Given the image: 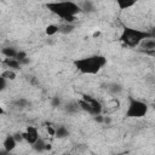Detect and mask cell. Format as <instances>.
<instances>
[{
	"label": "cell",
	"mask_w": 155,
	"mask_h": 155,
	"mask_svg": "<svg viewBox=\"0 0 155 155\" xmlns=\"http://www.w3.org/2000/svg\"><path fill=\"white\" fill-rule=\"evenodd\" d=\"M47 8L61 17L65 23H74L76 19V15L81 12V8L79 4L73 1H56V2H48Z\"/></svg>",
	"instance_id": "obj_1"
},
{
	"label": "cell",
	"mask_w": 155,
	"mask_h": 155,
	"mask_svg": "<svg viewBox=\"0 0 155 155\" xmlns=\"http://www.w3.org/2000/svg\"><path fill=\"white\" fill-rule=\"evenodd\" d=\"M107 64V58L102 54H92L74 61V67L82 74H97Z\"/></svg>",
	"instance_id": "obj_2"
},
{
	"label": "cell",
	"mask_w": 155,
	"mask_h": 155,
	"mask_svg": "<svg viewBox=\"0 0 155 155\" xmlns=\"http://www.w3.org/2000/svg\"><path fill=\"white\" fill-rule=\"evenodd\" d=\"M147 39H151L148 30H140L131 27H124L122 33L120 35V41L127 47L139 46Z\"/></svg>",
	"instance_id": "obj_3"
},
{
	"label": "cell",
	"mask_w": 155,
	"mask_h": 155,
	"mask_svg": "<svg viewBox=\"0 0 155 155\" xmlns=\"http://www.w3.org/2000/svg\"><path fill=\"white\" fill-rule=\"evenodd\" d=\"M148 104L140 99L130 97L128 98V107L126 110L125 116L128 119H140L147 115L148 113Z\"/></svg>",
	"instance_id": "obj_4"
},
{
	"label": "cell",
	"mask_w": 155,
	"mask_h": 155,
	"mask_svg": "<svg viewBox=\"0 0 155 155\" xmlns=\"http://www.w3.org/2000/svg\"><path fill=\"white\" fill-rule=\"evenodd\" d=\"M82 98L90 104V115H93V116H97V115H101L102 114V110H103V107L99 101H97L96 98L91 97V96H82Z\"/></svg>",
	"instance_id": "obj_5"
},
{
	"label": "cell",
	"mask_w": 155,
	"mask_h": 155,
	"mask_svg": "<svg viewBox=\"0 0 155 155\" xmlns=\"http://www.w3.org/2000/svg\"><path fill=\"white\" fill-rule=\"evenodd\" d=\"M22 133H23L24 140H25L28 144H30V145H33V144L40 138V137H39V132H38V128L34 127V126H28L27 130H25V132H22Z\"/></svg>",
	"instance_id": "obj_6"
},
{
	"label": "cell",
	"mask_w": 155,
	"mask_h": 155,
	"mask_svg": "<svg viewBox=\"0 0 155 155\" xmlns=\"http://www.w3.org/2000/svg\"><path fill=\"white\" fill-rule=\"evenodd\" d=\"M16 145H17V142H16L13 134H7V136L5 137V139H4V142H2V148H4L6 151L11 153L12 150H15Z\"/></svg>",
	"instance_id": "obj_7"
},
{
	"label": "cell",
	"mask_w": 155,
	"mask_h": 155,
	"mask_svg": "<svg viewBox=\"0 0 155 155\" xmlns=\"http://www.w3.org/2000/svg\"><path fill=\"white\" fill-rule=\"evenodd\" d=\"M31 148H33V150L36 151V153H44V151L50 150V149H51V145L47 144L42 138H39V139L31 145Z\"/></svg>",
	"instance_id": "obj_8"
},
{
	"label": "cell",
	"mask_w": 155,
	"mask_h": 155,
	"mask_svg": "<svg viewBox=\"0 0 155 155\" xmlns=\"http://www.w3.org/2000/svg\"><path fill=\"white\" fill-rule=\"evenodd\" d=\"M2 64H5L11 70H17V69H19L22 67L21 63H19V61L16 59V58H5L2 61Z\"/></svg>",
	"instance_id": "obj_9"
},
{
	"label": "cell",
	"mask_w": 155,
	"mask_h": 155,
	"mask_svg": "<svg viewBox=\"0 0 155 155\" xmlns=\"http://www.w3.org/2000/svg\"><path fill=\"white\" fill-rule=\"evenodd\" d=\"M79 6H80V8H81V12H87V13H90V12H94V11H96V5H94V2L91 1V0L82 1L81 4H79Z\"/></svg>",
	"instance_id": "obj_10"
},
{
	"label": "cell",
	"mask_w": 155,
	"mask_h": 155,
	"mask_svg": "<svg viewBox=\"0 0 155 155\" xmlns=\"http://www.w3.org/2000/svg\"><path fill=\"white\" fill-rule=\"evenodd\" d=\"M1 53L6 58H16L17 54H18V50L16 47H13V46H6V47H2Z\"/></svg>",
	"instance_id": "obj_11"
},
{
	"label": "cell",
	"mask_w": 155,
	"mask_h": 155,
	"mask_svg": "<svg viewBox=\"0 0 155 155\" xmlns=\"http://www.w3.org/2000/svg\"><path fill=\"white\" fill-rule=\"evenodd\" d=\"M69 134H70V132H69V130H68L64 125H59V126L56 127V133H54V136H56L57 138L64 139V138H67Z\"/></svg>",
	"instance_id": "obj_12"
},
{
	"label": "cell",
	"mask_w": 155,
	"mask_h": 155,
	"mask_svg": "<svg viewBox=\"0 0 155 155\" xmlns=\"http://www.w3.org/2000/svg\"><path fill=\"white\" fill-rule=\"evenodd\" d=\"M145 52H150L155 50V39H147L139 45Z\"/></svg>",
	"instance_id": "obj_13"
},
{
	"label": "cell",
	"mask_w": 155,
	"mask_h": 155,
	"mask_svg": "<svg viewBox=\"0 0 155 155\" xmlns=\"http://www.w3.org/2000/svg\"><path fill=\"white\" fill-rule=\"evenodd\" d=\"M58 28H59V33H61V34H70V33L74 31L75 25L71 24V23H65V22H64L63 24H59Z\"/></svg>",
	"instance_id": "obj_14"
},
{
	"label": "cell",
	"mask_w": 155,
	"mask_h": 155,
	"mask_svg": "<svg viewBox=\"0 0 155 155\" xmlns=\"http://www.w3.org/2000/svg\"><path fill=\"white\" fill-rule=\"evenodd\" d=\"M122 86L120 84H116V82H113V84H109L108 85V91L109 93H111L113 96H117L122 92Z\"/></svg>",
	"instance_id": "obj_15"
},
{
	"label": "cell",
	"mask_w": 155,
	"mask_h": 155,
	"mask_svg": "<svg viewBox=\"0 0 155 155\" xmlns=\"http://www.w3.org/2000/svg\"><path fill=\"white\" fill-rule=\"evenodd\" d=\"M64 110L65 113L68 114H75L78 110H80V107H79V103L78 102H69L64 105Z\"/></svg>",
	"instance_id": "obj_16"
},
{
	"label": "cell",
	"mask_w": 155,
	"mask_h": 155,
	"mask_svg": "<svg viewBox=\"0 0 155 155\" xmlns=\"http://www.w3.org/2000/svg\"><path fill=\"white\" fill-rule=\"evenodd\" d=\"M16 59H18V61H19L21 65H25V64H29V62H30V59L28 58V54H27V52H25V51H23V50H19V51H18V54H17Z\"/></svg>",
	"instance_id": "obj_17"
},
{
	"label": "cell",
	"mask_w": 155,
	"mask_h": 155,
	"mask_svg": "<svg viewBox=\"0 0 155 155\" xmlns=\"http://www.w3.org/2000/svg\"><path fill=\"white\" fill-rule=\"evenodd\" d=\"M45 33H46L47 36H53L54 34L59 33V28H58V25H56V24H48V25L45 28Z\"/></svg>",
	"instance_id": "obj_18"
},
{
	"label": "cell",
	"mask_w": 155,
	"mask_h": 155,
	"mask_svg": "<svg viewBox=\"0 0 155 155\" xmlns=\"http://www.w3.org/2000/svg\"><path fill=\"white\" fill-rule=\"evenodd\" d=\"M134 1H122V0H117L116 1V5L119 6V8L120 10H127V8H130V7H132V6H134Z\"/></svg>",
	"instance_id": "obj_19"
},
{
	"label": "cell",
	"mask_w": 155,
	"mask_h": 155,
	"mask_svg": "<svg viewBox=\"0 0 155 155\" xmlns=\"http://www.w3.org/2000/svg\"><path fill=\"white\" fill-rule=\"evenodd\" d=\"M12 104L15 105V107H17V108H21V109H23V108H27L30 103L25 99V98H18V99H16V101H13L12 102Z\"/></svg>",
	"instance_id": "obj_20"
},
{
	"label": "cell",
	"mask_w": 155,
	"mask_h": 155,
	"mask_svg": "<svg viewBox=\"0 0 155 155\" xmlns=\"http://www.w3.org/2000/svg\"><path fill=\"white\" fill-rule=\"evenodd\" d=\"M1 76L5 78L6 80H15L16 79V73L13 70H11V69H6V70H4L1 73Z\"/></svg>",
	"instance_id": "obj_21"
},
{
	"label": "cell",
	"mask_w": 155,
	"mask_h": 155,
	"mask_svg": "<svg viewBox=\"0 0 155 155\" xmlns=\"http://www.w3.org/2000/svg\"><path fill=\"white\" fill-rule=\"evenodd\" d=\"M50 104H51V107H52V108H58V107H61L62 101H61V98H59V97L54 96V97H52V98H51Z\"/></svg>",
	"instance_id": "obj_22"
},
{
	"label": "cell",
	"mask_w": 155,
	"mask_h": 155,
	"mask_svg": "<svg viewBox=\"0 0 155 155\" xmlns=\"http://www.w3.org/2000/svg\"><path fill=\"white\" fill-rule=\"evenodd\" d=\"M7 86V80L2 76H0V91H4Z\"/></svg>",
	"instance_id": "obj_23"
},
{
	"label": "cell",
	"mask_w": 155,
	"mask_h": 155,
	"mask_svg": "<svg viewBox=\"0 0 155 155\" xmlns=\"http://www.w3.org/2000/svg\"><path fill=\"white\" fill-rule=\"evenodd\" d=\"M13 137H15V139H16L17 143H21L22 140H24V138H23V133H22V132H16V133L13 134Z\"/></svg>",
	"instance_id": "obj_24"
},
{
	"label": "cell",
	"mask_w": 155,
	"mask_h": 155,
	"mask_svg": "<svg viewBox=\"0 0 155 155\" xmlns=\"http://www.w3.org/2000/svg\"><path fill=\"white\" fill-rule=\"evenodd\" d=\"M94 117V121L98 122V124H104V116L101 114V115H97V116H93Z\"/></svg>",
	"instance_id": "obj_25"
},
{
	"label": "cell",
	"mask_w": 155,
	"mask_h": 155,
	"mask_svg": "<svg viewBox=\"0 0 155 155\" xmlns=\"http://www.w3.org/2000/svg\"><path fill=\"white\" fill-rule=\"evenodd\" d=\"M47 131H48V133L52 134V136H54V133H56V128H53L52 126H47Z\"/></svg>",
	"instance_id": "obj_26"
},
{
	"label": "cell",
	"mask_w": 155,
	"mask_h": 155,
	"mask_svg": "<svg viewBox=\"0 0 155 155\" xmlns=\"http://www.w3.org/2000/svg\"><path fill=\"white\" fill-rule=\"evenodd\" d=\"M149 31V34H150V36H151V39H155V27L154 28H151L150 30H148Z\"/></svg>",
	"instance_id": "obj_27"
},
{
	"label": "cell",
	"mask_w": 155,
	"mask_h": 155,
	"mask_svg": "<svg viewBox=\"0 0 155 155\" xmlns=\"http://www.w3.org/2000/svg\"><path fill=\"white\" fill-rule=\"evenodd\" d=\"M110 122H111V119H110V116H104V124L109 125Z\"/></svg>",
	"instance_id": "obj_28"
},
{
	"label": "cell",
	"mask_w": 155,
	"mask_h": 155,
	"mask_svg": "<svg viewBox=\"0 0 155 155\" xmlns=\"http://www.w3.org/2000/svg\"><path fill=\"white\" fill-rule=\"evenodd\" d=\"M0 155H10V153H8V151H6V150L2 148V149L0 150Z\"/></svg>",
	"instance_id": "obj_29"
},
{
	"label": "cell",
	"mask_w": 155,
	"mask_h": 155,
	"mask_svg": "<svg viewBox=\"0 0 155 155\" xmlns=\"http://www.w3.org/2000/svg\"><path fill=\"white\" fill-rule=\"evenodd\" d=\"M147 53H150V54H154V59H155V50H154V51H150V52H147Z\"/></svg>",
	"instance_id": "obj_30"
},
{
	"label": "cell",
	"mask_w": 155,
	"mask_h": 155,
	"mask_svg": "<svg viewBox=\"0 0 155 155\" xmlns=\"http://www.w3.org/2000/svg\"><path fill=\"white\" fill-rule=\"evenodd\" d=\"M67 155H73V154H67Z\"/></svg>",
	"instance_id": "obj_31"
}]
</instances>
